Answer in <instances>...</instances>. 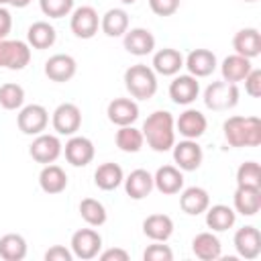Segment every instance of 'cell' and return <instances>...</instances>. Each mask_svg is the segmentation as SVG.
I'll return each instance as SVG.
<instances>
[{"mask_svg": "<svg viewBox=\"0 0 261 261\" xmlns=\"http://www.w3.org/2000/svg\"><path fill=\"white\" fill-rule=\"evenodd\" d=\"M141 133H143V137L147 139V145L153 151L165 153L175 143V120H173L171 112L155 110L153 114H149L145 118Z\"/></svg>", "mask_w": 261, "mask_h": 261, "instance_id": "6da1fadb", "label": "cell"}, {"mask_svg": "<svg viewBox=\"0 0 261 261\" xmlns=\"http://www.w3.org/2000/svg\"><path fill=\"white\" fill-rule=\"evenodd\" d=\"M222 133L230 147H257L261 143V120L257 116H228Z\"/></svg>", "mask_w": 261, "mask_h": 261, "instance_id": "7a4b0ae2", "label": "cell"}, {"mask_svg": "<svg viewBox=\"0 0 261 261\" xmlns=\"http://www.w3.org/2000/svg\"><path fill=\"white\" fill-rule=\"evenodd\" d=\"M124 86L133 98L149 100L157 92V73L153 71V67L145 65V63L130 65L124 71Z\"/></svg>", "mask_w": 261, "mask_h": 261, "instance_id": "3957f363", "label": "cell"}, {"mask_svg": "<svg viewBox=\"0 0 261 261\" xmlns=\"http://www.w3.org/2000/svg\"><path fill=\"white\" fill-rule=\"evenodd\" d=\"M204 104L210 110L222 112V110H230L239 104V88L237 84L230 82H212L206 90H204Z\"/></svg>", "mask_w": 261, "mask_h": 261, "instance_id": "277c9868", "label": "cell"}, {"mask_svg": "<svg viewBox=\"0 0 261 261\" xmlns=\"http://www.w3.org/2000/svg\"><path fill=\"white\" fill-rule=\"evenodd\" d=\"M31 61V47L24 41L0 39V67L6 69H24Z\"/></svg>", "mask_w": 261, "mask_h": 261, "instance_id": "5b68a950", "label": "cell"}, {"mask_svg": "<svg viewBox=\"0 0 261 261\" xmlns=\"http://www.w3.org/2000/svg\"><path fill=\"white\" fill-rule=\"evenodd\" d=\"M102 249V237L94 228H80L71 234V253L82 261H90L98 257Z\"/></svg>", "mask_w": 261, "mask_h": 261, "instance_id": "8992f818", "label": "cell"}, {"mask_svg": "<svg viewBox=\"0 0 261 261\" xmlns=\"http://www.w3.org/2000/svg\"><path fill=\"white\" fill-rule=\"evenodd\" d=\"M18 130L24 135H41L49 124V112L41 104H29L22 106L16 116Z\"/></svg>", "mask_w": 261, "mask_h": 261, "instance_id": "52a82bcc", "label": "cell"}, {"mask_svg": "<svg viewBox=\"0 0 261 261\" xmlns=\"http://www.w3.org/2000/svg\"><path fill=\"white\" fill-rule=\"evenodd\" d=\"M51 124L55 128L57 135H75L82 126V110L71 104V102H63L59 104L55 110H53V116H51Z\"/></svg>", "mask_w": 261, "mask_h": 261, "instance_id": "ba28073f", "label": "cell"}, {"mask_svg": "<svg viewBox=\"0 0 261 261\" xmlns=\"http://www.w3.org/2000/svg\"><path fill=\"white\" fill-rule=\"evenodd\" d=\"M173 161L181 171H196L202 165L204 153L202 147L196 143V139H184L179 143H173Z\"/></svg>", "mask_w": 261, "mask_h": 261, "instance_id": "9c48e42d", "label": "cell"}, {"mask_svg": "<svg viewBox=\"0 0 261 261\" xmlns=\"http://www.w3.org/2000/svg\"><path fill=\"white\" fill-rule=\"evenodd\" d=\"M100 27V18L96 8L92 6H80L71 12V20H69V29L77 39H92L98 33Z\"/></svg>", "mask_w": 261, "mask_h": 261, "instance_id": "30bf717a", "label": "cell"}, {"mask_svg": "<svg viewBox=\"0 0 261 261\" xmlns=\"http://www.w3.org/2000/svg\"><path fill=\"white\" fill-rule=\"evenodd\" d=\"M61 151H63V145H61L59 137H55V135H43V133L37 135V139L29 147V155L37 163H43V165L55 163L57 157L61 155Z\"/></svg>", "mask_w": 261, "mask_h": 261, "instance_id": "8fae6325", "label": "cell"}, {"mask_svg": "<svg viewBox=\"0 0 261 261\" xmlns=\"http://www.w3.org/2000/svg\"><path fill=\"white\" fill-rule=\"evenodd\" d=\"M63 151H65L67 163H71L73 167H86L88 163H92L94 153H96L94 143L88 137H77V135H71Z\"/></svg>", "mask_w": 261, "mask_h": 261, "instance_id": "7c38bea8", "label": "cell"}, {"mask_svg": "<svg viewBox=\"0 0 261 261\" xmlns=\"http://www.w3.org/2000/svg\"><path fill=\"white\" fill-rule=\"evenodd\" d=\"M234 249L247 261L257 259L261 255V234H259V230L251 224L241 226L234 232Z\"/></svg>", "mask_w": 261, "mask_h": 261, "instance_id": "4fadbf2b", "label": "cell"}, {"mask_svg": "<svg viewBox=\"0 0 261 261\" xmlns=\"http://www.w3.org/2000/svg\"><path fill=\"white\" fill-rule=\"evenodd\" d=\"M77 71V63L67 53H55L45 61V75L51 82H69Z\"/></svg>", "mask_w": 261, "mask_h": 261, "instance_id": "5bb4252c", "label": "cell"}, {"mask_svg": "<svg viewBox=\"0 0 261 261\" xmlns=\"http://www.w3.org/2000/svg\"><path fill=\"white\" fill-rule=\"evenodd\" d=\"M200 94V84H198V77L194 75H175L173 82L169 84V98L175 102V104H181V106H188L192 104Z\"/></svg>", "mask_w": 261, "mask_h": 261, "instance_id": "9a60e30c", "label": "cell"}, {"mask_svg": "<svg viewBox=\"0 0 261 261\" xmlns=\"http://www.w3.org/2000/svg\"><path fill=\"white\" fill-rule=\"evenodd\" d=\"M108 120L116 126H128L139 118V106L130 98H114L106 108Z\"/></svg>", "mask_w": 261, "mask_h": 261, "instance_id": "2e32d148", "label": "cell"}, {"mask_svg": "<svg viewBox=\"0 0 261 261\" xmlns=\"http://www.w3.org/2000/svg\"><path fill=\"white\" fill-rule=\"evenodd\" d=\"M206 126H208V120L206 116L196 110V108H188L179 114V118L175 120V128L177 133L184 137V139H198L206 133Z\"/></svg>", "mask_w": 261, "mask_h": 261, "instance_id": "e0dca14e", "label": "cell"}, {"mask_svg": "<svg viewBox=\"0 0 261 261\" xmlns=\"http://www.w3.org/2000/svg\"><path fill=\"white\" fill-rule=\"evenodd\" d=\"M122 37H124V49L130 55L143 57V55L153 53V49H155V37H153V33L149 29L137 27V29L126 31Z\"/></svg>", "mask_w": 261, "mask_h": 261, "instance_id": "ac0fdd59", "label": "cell"}, {"mask_svg": "<svg viewBox=\"0 0 261 261\" xmlns=\"http://www.w3.org/2000/svg\"><path fill=\"white\" fill-rule=\"evenodd\" d=\"M216 55L210 49H194L184 59V67H188L190 75L194 77H206L216 69Z\"/></svg>", "mask_w": 261, "mask_h": 261, "instance_id": "d6986e66", "label": "cell"}, {"mask_svg": "<svg viewBox=\"0 0 261 261\" xmlns=\"http://www.w3.org/2000/svg\"><path fill=\"white\" fill-rule=\"evenodd\" d=\"M232 49L237 55H243L247 59H253L261 53V33L255 27L241 29L232 37Z\"/></svg>", "mask_w": 261, "mask_h": 261, "instance_id": "ffe728a7", "label": "cell"}, {"mask_svg": "<svg viewBox=\"0 0 261 261\" xmlns=\"http://www.w3.org/2000/svg\"><path fill=\"white\" fill-rule=\"evenodd\" d=\"M153 186L161 194L173 196L184 188V173L175 165H161L153 175Z\"/></svg>", "mask_w": 261, "mask_h": 261, "instance_id": "44dd1931", "label": "cell"}, {"mask_svg": "<svg viewBox=\"0 0 261 261\" xmlns=\"http://www.w3.org/2000/svg\"><path fill=\"white\" fill-rule=\"evenodd\" d=\"M232 202H234V212L243 216H255L261 208V188L237 186Z\"/></svg>", "mask_w": 261, "mask_h": 261, "instance_id": "7402d4cb", "label": "cell"}, {"mask_svg": "<svg viewBox=\"0 0 261 261\" xmlns=\"http://www.w3.org/2000/svg\"><path fill=\"white\" fill-rule=\"evenodd\" d=\"M184 67V55L177 49L165 47L153 55V71L159 75H177Z\"/></svg>", "mask_w": 261, "mask_h": 261, "instance_id": "603a6c76", "label": "cell"}, {"mask_svg": "<svg viewBox=\"0 0 261 261\" xmlns=\"http://www.w3.org/2000/svg\"><path fill=\"white\" fill-rule=\"evenodd\" d=\"M124 181V190H126V196L133 198V200H143L147 198L151 192H153V175L147 171V169H135L128 173Z\"/></svg>", "mask_w": 261, "mask_h": 261, "instance_id": "cb8c5ba5", "label": "cell"}, {"mask_svg": "<svg viewBox=\"0 0 261 261\" xmlns=\"http://www.w3.org/2000/svg\"><path fill=\"white\" fill-rule=\"evenodd\" d=\"M179 206L186 214L190 216H198L202 212H206V208L210 206V196L204 188L200 186H192V188H186L179 196Z\"/></svg>", "mask_w": 261, "mask_h": 261, "instance_id": "d4e9b609", "label": "cell"}, {"mask_svg": "<svg viewBox=\"0 0 261 261\" xmlns=\"http://www.w3.org/2000/svg\"><path fill=\"white\" fill-rule=\"evenodd\" d=\"M39 186L45 194H61L67 188V173L59 165L47 163L39 173Z\"/></svg>", "mask_w": 261, "mask_h": 261, "instance_id": "484cf974", "label": "cell"}, {"mask_svg": "<svg viewBox=\"0 0 261 261\" xmlns=\"http://www.w3.org/2000/svg\"><path fill=\"white\" fill-rule=\"evenodd\" d=\"M143 232L151 241L165 243L173 234V220L167 214H151L143 220Z\"/></svg>", "mask_w": 261, "mask_h": 261, "instance_id": "4316f807", "label": "cell"}, {"mask_svg": "<svg viewBox=\"0 0 261 261\" xmlns=\"http://www.w3.org/2000/svg\"><path fill=\"white\" fill-rule=\"evenodd\" d=\"M237 212L226 204H214L206 208V224L214 232H224L234 226Z\"/></svg>", "mask_w": 261, "mask_h": 261, "instance_id": "83f0119b", "label": "cell"}, {"mask_svg": "<svg viewBox=\"0 0 261 261\" xmlns=\"http://www.w3.org/2000/svg\"><path fill=\"white\" fill-rule=\"evenodd\" d=\"M192 251L202 261H214V259L220 257L222 245H220L216 234H212V232H198L192 239Z\"/></svg>", "mask_w": 261, "mask_h": 261, "instance_id": "f1b7e54d", "label": "cell"}, {"mask_svg": "<svg viewBox=\"0 0 261 261\" xmlns=\"http://www.w3.org/2000/svg\"><path fill=\"white\" fill-rule=\"evenodd\" d=\"M253 69L251 65V59L243 57V55H228L224 57L222 65H220V73H222V80L224 82H230V84H237V82H243L245 75Z\"/></svg>", "mask_w": 261, "mask_h": 261, "instance_id": "f546056e", "label": "cell"}, {"mask_svg": "<svg viewBox=\"0 0 261 261\" xmlns=\"http://www.w3.org/2000/svg\"><path fill=\"white\" fill-rule=\"evenodd\" d=\"M122 179H124L122 167L118 163H112V161H106V163L98 165V169L94 171V184L104 192L116 190L122 184Z\"/></svg>", "mask_w": 261, "mask_h": 261, "instance_id": "4dcf8cb0", "label": "cell"}, {"mask_svg": "<svg viewBox=\"0 0 261 261\" xmlns=\"http://www.w3.org/2000/svg\"><path fill=\"white\" fill-rule=\"evenodd\" d=\"M100 29L106 37H122L128 31V14L122 8H110L100 18Z\"/></svg>", "mask_w": 261, "mask_h": 261, "instance_id": "1f68e13d", "label": "cell"}, {"mask_svg": "<svg viewBox=\"0 0 261 261\" xmlns=\"http://www.w3.org/2000/svg\"><path fill=\"white\" fill-rule=\"evenodd\" d=\"M55 39H57L55 29L45 20L33 22L27 31V41L33 49H49V47H53Z\"/></svg>", "mask_w": 261, "mask_h": 261, "instance_id": "d6a6232c", "label": "cell"}, {"mask_svg": "<svg viewBox=\"0 0 261 261\" xmlns=\"http://www.w3.org/2000/svg\"><path fill=\"white\" fill-rule=\"evenodd\" d=\"M0 257L4 261H22L27 257V241L16 232H8L0 239Z\"/></svg>", "mask_w": 261, "mask_h": 261, "instance_id": "836d02e7", "label": "cell"}, {"mask_svg": "<svg viewBox=\"0 0 261 261\" xmlns=\"http://www.w3.org/2000/svg\"><path fill=\"white\" fill-rule=\"evenodd\" d=\"M143 143H145L143 133L139 128H135L133 124L120 126L116 130V147L120 151H124V153H137V151H141Z\"/></svg>", "mask_w": 261, "mask_h": 261, "instance_id": "e575fe53", "label": "cell"}, {"mask_svg": "<svg viewBox=\"0 0 261 261\" xmlns=\"http://www.w3.org/2000/svg\"><path fill=\"white\" fill-rule=\"evenodd\" d=\"M80 216L90 226H102L106 222V208L96 198H84L80 202Z\"/></svg>", "mask_w": 261, "mask_h": 261, "instance_id": "d590c367", "label": "cell"}, {"mask_svg": "<svg viewBox=\"0 0 261 261\" xmlns=\"http://www.w3.org/2000/svg\"><path fill=\"white\" fill-rule=\"evenodd\" d=\"M24 104V90L22 86L8 82L0 86V106L4 110H18Z\"/></svg>", "mask_w": 261, "mask_h": 261, "instance_id": "8d00e7d4", "label": "cell"}, {"mask_svg": "<svg viewBox=\"0 0 261 261\" xmlns=\"http://www.w3.org/2000/svg\"><path fill=\"white\" fill-rule=\"evenodd\" d=\"M237 186L261 188V167L257 161H245L237 169Z\"/></svg>", "mask_w": 261, "mask_h": 261, "instance_id": "74e56055", "label": "cell"}, {"mask_svg": "<svg viewBox=\"0 0 261 261\" xmlns=\"http://www.w3.org/2000/svg\"><path fill=\"white\" fill-rule=\"evenodd\" d=\"M41 12L49 18H63L73 10V0H39Z\"/></svg>", "mask_w": 261, "mask_h": 261, "instance_id": "f35d334b", "label": "cell"}, {"mask_svg": "<svg viewBox=\"0 0 261 261\" xmlns=\"http://www.w3.org/2000/svg\"><path fill=\"white\" fill-rule=\"evenodd\" d=\"M143 259L145 261H171L173 259V251L167 245H161L159 241H155V245H149L143 251Z\"/></svg>", "mask_w": 261, "mask_h": 261, "instance_id": "ab89813d", "label": "cell"}, {"mask_svg": "<svg viewBox=\"0 0 261 261\" xmlns=\"http://www.w3.org/2000/svg\"><path fill=\"white\" fill-rule=\"evenodd\" d=\"M149 8L157 16H171L179 8V0H149Z\"/></svg>", "mask_w": 261, "mask_h": 261, "instance_id": "60d3db41", "label": "cell"}, {"mask_svg": "<svg viewBox=\"0 0 261 261\" xmlns=\"http://www.w3.org/2000/svg\"><path fill=\"white\" fill-rule=\"evenodd\" d=\"M245 92L251 98H259L261 96V69H251L245 75Z\"/></svg>", "mask_w": 261, "mask_h": 261, "instance_id": "b9f144b4", "label": "cell"}, {"mask_svg": "<svg viewBox=\"0 0 261 261\" xmlns=\"http://www.w3.org/2000/svg\"><path fill=\"white\" fill-rule=\"evenodd\" d=\"M71 259H73V253L63 245H53L45 253V261H71Z\"/></svg>", "mask_w": 261, "mask_h": 261, "instance_id": "7bdbcfd3", "label": "cell"}, {"mask_svg": "<svg viewBox=\"0 0 261 261\" xmlns=\"http://www.w3.org/2000/svg\"><path fill=\"white\" fill-rule=\"evenodd\" d=\"M100 261H128V253L120 247H112V249H106L104 253H98Z\"/></svg>", "mask_w": 261, "mask_h": 261, "instance_id": "ee69618b", "label": "cell"}, {"mask_svg": "<svg viewBox=\"0 0 261 261\" xmlns=\"http://www.w3.org/2000/svg\"><path fill=\"white\" fill-rule=\"evenodd\" d=\"M10 29H12V16L4 6H0V39H6Z\"/></svg>", "mask_w": 261, "mask_h": 261, "instance_id": "f6af8a7d", "label": "cell"}, {"mask_svg": "<svg viewBox=\"0 0 261 261\" xmlns=\"http://www.w3.org/2000/svg\"><path fill=\"white\" fill-rule=\"evenodd\" d=\"M8 4L14 6V8H24V6L31 4V0H8Z\"/></svg>", "mask_w": 261, "mask_h": 261, "instance_id": "bcb514c9", "label": "cell"}, {"mask_svg": "<svg viewBox=\"0 0 261 261\" xmlns=\"http://www.w3.org/2000/svg\"><path fill=\"white\" fill-rule=\"evenodd\" d=\"M120 2H122V4H135L137 0H120Z\"/></svg>", "mask_w": 261, "mask_h": 261, "instance_id": "7dc6e473", "label": "cell"}, {"mask_svg": "<svg viewBox=\"0 0 261 261\" xmlns=\"http://www.w3.org/2000/svg\"><path fill=\"white\" fill-rule=\"evenodd\" d=\"M4 4H8V0H0V6H4Z\"/></svg>", "mask_w": 261, "mask_h": 261, "instance_id": "c3c4849f", "label": "cell"}, {"mask_svg": "<svg viewBox=\"0 0 261 261\" xmlns=\"http://www.w3.org/2000/svg\"><path fill=\"white\" fill-rule=\"evenodd\" d=\"M245 2H257V0H245Z\"/></svg>", "mask_w": 261, "mask_h": 261, "instance_id": "681fc988", "label": "cell"}]
</instances>
